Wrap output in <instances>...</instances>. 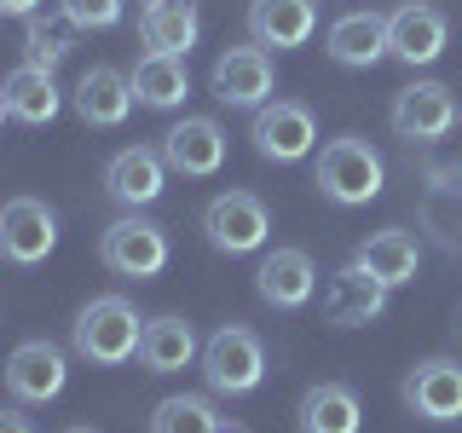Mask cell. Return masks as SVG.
<instances>
[{
  "label": "cell",
  "mask_w": 462,
  "mask_h": 433,
  "mask_svg": "<svg viewBox=\"0 0 462 433\" xmlns=\"http://www.w3.org/2000/svg\"><path fill=\"white\" fill-rule=\"evenodd\" d=\"M312 185H318V197L336 202V208H365V202L382 197L387 162H382V151H375L370 139H353V134H346V139H329L324 151H318Z\"/></svg>",
  "instance_id": "6da1fadb"
},
{
  "label": "cell",
  "mask_w": 462,
  "mask_h": 433,
  "mask_svg": "<svg viewBox=\"0 0 462 433\" xmlns=\"http://www.w3.org/2000/svg\"><path fill=\"white\" fill-rule=\"evenodd\" d=\"M139 336H144V318L134 312L127 295H93L76 312V324H69V346H76V358L105 364V370L139 358Z\"/></svg>",
  "instance_id": "7a4b0ae2"
},
{
  "label": "cell",
  "mask_w": 462,
  "mask_h": 433,
  "mask_svg": "<svg viewBox=\"0 0 462 433\" xmlns=\"http://www.w3.org/2000/svg\"><path fill=\"white\" fill-rule=\"evenodd\" d=\"M202 382L214 399H249L266 382V346L249 324H226L202 341Z\"/></svg>",
  "instance_id": "3957f363"
},
{
  "label": "cell",
  "mask_w": 462,
  "mask_h": 433,
  "mask_svg": "<svg viewBox=\"0 0 462 433\" xmlns=\"http://www.w3.org/2000/svg\"><path fill=\"white\" fill-rule=\"evenodd\" d=\"M98 260L116 272V278H156V272L168 266V231L156 220H139V214H122V220L105 226V237H98Z\"/></svg>",
  "instance_id": "277c9868"
},
{
  "label": "cell",
  "mask_w": 462,
  "mask_h": 433,
  "mask_svg": "<svg viewBox=\"0 0 462 433\" xmlns=\"http://www.w3.org/2000/svg\"><path fill=\"white\" fill-rule=\"evenodd\" d=\"M202 237L220 254H254V249H266V237H272V214L254 191H220L202 208Z\"/></svg>",
  "instance_id": "5b68a950"
},
{
  "label": "cell",
  "mask_w": 462,
  "mask_h": 433,
  "mask_svg": "<svg viewBox=\"0 0 462 433\" xmlns=\"http://www.w3.org/2000/svg\"><path fill=\"white\" fill-rule=\"evenodd\" d=\"M58 249V214L41 197H12L0 202V260L12 266H41Z\"/></svg>",
  "instance_id": "8992f818"
},
{
  "label": "cell",
  "mask_w": 462,
  "mask_h": 433,
  "mask_svg": "<svg viewBox=\"0 0 462 433\" xmlns=\"http://www.w3.org/2000/svg\"><path fill=\"white\" fill-rule=\"evenodd\" d=\"M254 151L266 156V162H307L312 144H318V122L307 105H295V98H278V105H260L254 110V127H249Z\"/></svg>",
  "instance_id": "52a82bcc"
},
{
  "label": "cell",
  "mask_w": 462,
  "mask_h": 433,
  "mask_svg": "<svg viewBox=\"0 0 462 433\" xmlns=\"http://www.w3.org/2000/svg\"><path fill=\"white\" fill-rule=\"evenodd\" d=\"M214 98L231 110H260L266 105V93L278 87V69H272V52L266 47H226L220 58H214Z\"/></svg>",
  "instance_id": "ba28073f"
},
{
  "label": "cell",
  "mask_w": 462,
  "mask_h": 433,
  "mask_svg": "<svg viewBox=\"0 0 462 433\" xmlns=\"http://www.w3.org/2000/svg\"><path fill=\"white\" fill-rule=\"evenodd\" d=\"M69 387V358L58 341H23L6 358V393L18 404H52Z\"/></svg>",
  "instance_id": "9c48e42d"
},
{
  "label": "cell",
  "mask_w": 462,
  "mask_h": 433,
  "mask_svg": "<svg viewBox=\"0 0 462 433\" xmlns=\"http://www.w3.org/2000/svg\"><path fill=\"white\" fill-rule=\"evenodd\" d=\"M445 41H451V23L428 0H404L399 12H387V58H399L404 69L433 64L445 52Z\"/></svg>",
  "instance_id": "30bf717a"
},
{
  "label": "cell",
  "mask_w": 462,
  "mask_h": 433,
  "mask_svg": "<svg viewBox=\"0 0 462 433\" xmlns=\"http://www.w3.org/2000/svg\"><path fill=\"white\" fill-rule=\"evenodd\" d=\"M457 127V98H451V87H439V81H411V87H399V98H393V134L404 144H433V139H445Z\"/></svg>",
  "instance_id": "8fae6325"
},
{
  "label": "cell",
  "mask_w": 462,
  "mask_h": 433,
  "mask_svg": "<svg viewBox=\"0 0 462 433\" xmlns=\"http://www.w3.org/2000/svg\"><path fill=\"white\" fill-rule=\"evenodd\" d=\"M404 404L422 422H462V364L457 358H422L404 370Z\"/></svg>",
  "instance_id": "7c38bea8"
},
{
  "label": "cell",
  "mask_w": 462,
  "mask_h": 433,
  "mask_svg": "<svg viewBox=\"0 0 462 433\" xmlns=\"http://www.w3.org/2000/svg\"><path fill=\"white\" fill-rule=\"evenodd\" d=\"M162 162L168 173H185V180H208L226 162V134L214 115H185L162 134Z\"/></svg>",
  "instance_id": "4fadbf2b"
},
{
  "label": "cell",
  "mask_w": 462,
  "mask_h": 433,
  "mask_svg": "<svg viewBox=\"0 0 462 433\" xmlns=\"http://www.w3.org/2000/svg\"><path fill=\"white\" fill-rule=\"evenodd\" d=\"M254 289H260V300H266V307L300 312L318 295L312 254L307 249H266V254H260V266H254Z\"/></svg>",
  "instance_id": "5bb4252c"
},
{
  "label": "cell",
  "mask_w": 462,
  "mask_h": 433,
  "mask_svg": "<svg viewBox=\"0 0 462 433\" xmlns=\"http://www.w3.org/2000/svg\"><path fill=\"white\" fill-rule=\"evenodd\" d=\"M105 191H110V202H122L127 214L151 208V202L168 191V162H162V151H144V144L116 151L110 168H105Z\"/></svg>",
  "instance_id": "9a60e30c"
},
{
  "label": "cell",
  "mask_w": 462,
  "mask_h": 433,
  "mask_svg": "<svg viewBox=\"0 0 462 433\" xmlns=\"http://www.w3.org/2000/svg\"><path fill=\"white\" fill-rule=\"evenodd\" d=\"M318 29V0H249V41L266 52H295Z\"/></svg>",
  "instance_id": "2e32d148"
},
{
  "label": "cell",
  "mask_w": 462,
  "mask_h": 433,
  "mask_svg": "<svg viewBox=\"0 0 462 433\" xmlns=\"http://www.w3.org/2000/svg\"><path fill=\"white\" fill-rule=\"evenodd\" d=\"M387 295L393 289L387 283H375L365 266H341L336 278H329V295H324V312H329V324L336 329H358V324H375V318L387 312Z\"/></svg>",
  "instance_id": "e0dca14e"
},
{
  "label": "cell",
  "mask_w": 462,
  "mask_h": 433,
  "mask_svg": "<svg viewBox=\"0 0 462 433\" xmlns=\"http://www.w3.org/2000/svg\"><path fill=\"white\" fill-rule=\"evenodd\" d=\"M202 353L197 341V324L180 312H162V318H144V336H139V364L151 375H180L191 370V358Z\"/></svg>",
  "instance_id": "ac0fdd59"
},
{
  "label": "cell",
  "mask_w": 462,
  "mask_h": 433,
  "mask_svg": "<svg viewBox=\"0 0 462 433\" xmlns=\"http://www.w3.org/2000/svg\"><path fill=\"white\" fill-rule=\"evenodd\" d=\"M69 105H76V115L87 127H122L127 110H134V81H127L122 69H110V64H93V69H81Z\"/></svg>",
  "instance_id": "d6986e66"
},
{
  "label": "cell",
  "mask_w": 462,
  "mask_h": 433,
  "mask_svg": "<svg viewBox=\"0 0 462 433\" xmlns=\"http://www.w3.org/2000/svg\"><path fill=\"white\" fill-rule=\"evenodd\" d=\"M324 52L336 58L341 69H375L387 58V18L382 12H346V18L329 23Z\"/></svg>",
  "instance_id": "ffe728a7"
},
{
  "label": "cell",
  "mask_w": 462,
  "mask_h": 433,
  "mask_svg": "<svg viewBox=\"0 0 462 433\" xmlns=\"http://www.w3.org/2000/svg\"><path fill=\"white\" fill-rule=\"evenodd\" d=\"M358 266H365L375 283L404 289V283H416V272H422V243H416L411 231H399V226L370 231V237L358 243Z\"/></svg>",
  "instance_id": "44dd1931"
},
{
  "label": "cell",
  "mask_w": 462,
  "mask_h": 433,
  "mask_svg": "<svg viewBox=\"0 0 462 433\" xmlns=\"http://www.w3.org/2000/svg\"><path fill=\"white\" fill-rule=\"evenodd\" d=\"M139 35L151 52H173V58H191L197 35H202V18L191 0H144L139 12Z\"/></svg>",
  "instance_id": "7402d4cb"
},
{
  "label": "cell",
  "mask_w": 462,
  "mask_h": 433,
  "mask_svg": "<svg viewBox=\"0 0 462 433\" xmlns=\"http://www.w3.org/2000/svg\"><path fill=\"white\" fill-rule=\"evenodd\" d=\"M127 81H134V105H144V110H180L185 93H191V69L173 52H144L127 69Z\"/></svg>",
  "instance_id": "603a6c76"
},
{
  "label": "cell",
  "mask_w": 462,
  "mask_h": 433,
  "mask_svg": "<svg viewBox=\"0 0 462 433\" xmlns=\"http://www.w3.org/2000/svg\"><path fill=\"white\" fill-rule=\"evenodd\" d=\"M295 422H300V433H358L365 410H358V393L346 382H318L300 393Z\"/></svg>",
  "instance_id": "cb8c5ba5"
},
{
  "label": "cell",
  "mask_w": 462,
  "mask_h": 433,
  "mask_svg": "<svg viewBox=\"0 0 462 433\" xmlns=\"http://www.w3.org/2000/svg\"><path fill=\"white\" fill-rule=\"evenodd\" d=\"M0 93H6L12 122H23V127H47L52 115L64 110V93H58L52 69H35V64H18L6 81H0Z\"/></svg>",
  "instance_id": "d4e9b609"
},
{
  "label": "cell",
  "mask_w": 462,
  "mask_h": 433,
  "mask_svg": "<svg viewBox=\"0 0 462 433\" xmlns=\"http://www.w3.org/2000/svg\"><path fill=\"white\" fill-rule=\"evenodd\" d=\"M214 428H220V410L202 393H173L151 416V433H214Z\"/></svg>",
  "instance_id": "484cf974"
},
{
  "label": "cell",
  "mask_w": 462,
  "mask_h": 433,
  "mask_svg": "<svg viewBox=\"0 0 462 433\" xmlns=\"http://www.w3.org/2000/svg\"><path fill=\"white\" fill-rule=\"evenodd\" d=\"M23 64H35V69H58L69 58V35H76V23L58 12V23L47 18H23Z\"/></svg>",
  "instance_id": "4316f807"
},
{
  "label": "cell",
  "mask_w": 462,
  "mask_h": 433,
  "mask_svg": "<svg viewBox=\"0 0 462 433\" xmlns=\"http://www.w3.org/2000/svg\"><path fill=\"white\" fill-rule=\"evenodd\" d=\"M58 12L76 29H116L122 23V0H58Z\"/></svg>",
  "instance_id": "83f0119b"
},
{
  "label": "cell",
  "mask_w": 462,
  "mask_h": 433,
  "mask_svg": "<svg viewBox=\"0 0 462 433\" xmlns=\"http://www.w3.org/2000/svg\"><path fill=\"white\" fill-rule=\"evenodd\" d=\"M41 0H0V18H35Z\"/></svg>",
  "instance_id": "f1b7e54d"
},
{
  "label": "cell",
  "mask_w": 462,
  "mask_h": 433,
  "mask_svg": "<svg viewBox=\"0 0 462 433\" xmlns=\"http://www.w3.org/2000/svg\"><path fill=\"white\" fill-rule=\"evenodd\" d=\"M0 433H35V422L23 410H0Z\"/></svg>",
  "instance_id": "f546056e"
},
{
  "label": "cell",
  "mask_w": 462,
  "mask_h": 433,
  "mask_svg": "<svg viewBox=\"0 0 462 433\" xmlns=\"http://www.w3.org/2000/svg\"><path fill=\"white\" fill-rule=\"evenodd\" d=\"M451 336H457V346H462V300H457V312H451Z\"/></svg>",
  "instance_id": "4dcf8cb0"
},
{
  "label": "cell",
  "mask_w": 462,
  "mask_h": 433,
  "mask_svg": "<svg viewBox=\"0 0 462 433\" xmlns=\"http://www.w3.org/2000/svg\"><path fill=\"white\" fill-rule=\"evenodd\" d=\"M214 433H249V428H231V422H220V428H214Z\"/></svg>",
  "instance_id": "1f68e13d"
},
{
  "label": "cell",
  "mask_w": 462,
  "mask_h": 433,
  "mask_svg": "<svg viewBox=\"0 0 462 433\" xmlns=\"http://www.w3.org/2000/svg\"><path fill=\"white\" fill-rule=\"evenodd\" d=\"M64 433H98V428H81V422H76V428H64Z\"/></svg>",
  "instance_id": "d6a6232c"
},
{
  "label": "cell",
  "mask_w": 462,
  "mask_h": 433,
  "mask_svg": "<svg viewBox=\"0 0 462 433\" xmlns=\"http://www.w3.org/2000/svg\"><path fill=\"white\" fill-rule=\"evenodd\" d=\"M6 115H12V110H6V93H0V122H6Z\"/></svg>",
  "instance_id": "836d02e7"
}]
</instances>
